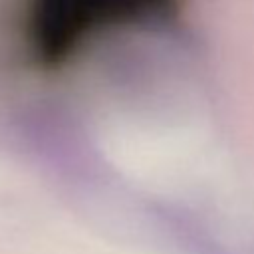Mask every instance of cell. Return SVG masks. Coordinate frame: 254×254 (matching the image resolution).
Segmentation results:
<instances>
[{"instance_id": "6da1fadb", "label": "cell", "mask_w": 254, "mask_h": 254, "mask_svg": "<svg viewBox=\"0 0 254 254\" xmlns=\"http://www.w3.org/2000/svg\"><path fill=\"white\" fill-rule=\"evenodd\" d=\"M181 0H26L22 44L40 69H58L99 38L177 14Z\"/></svg>"}]
</instances>
